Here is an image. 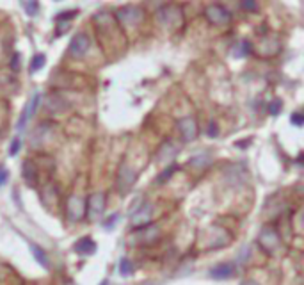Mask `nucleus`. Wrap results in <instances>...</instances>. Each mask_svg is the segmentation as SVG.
<instances>
[{
  "mask_svg": "<svg viewBox=\"0 0 304 285\" xmlns=\"http://www.w3.org/2000/svg\"><path fill=\"white\" fill-rule=\"evenodd\" d=\"M68 107L66 100L59 95V93H52V95L46 98V109L52 111V113H61Z\"/></svg>",
  "mask_w": 304,
  "mask_h": 285,
  "instance_id": "17",
  "label": "nucleus"
},
{
  "mask_svg": "<svg viewBox=\"0 0 304 285\" xmlns=\"http://www.w3.org/2000/svg\"><path fill=\"white\" fill-rule=\"evenodd\" d=\"M281 107H283L281 100H274V102L270 103V107H269V113L272 114V116H278V114L281 113Z\"/></svg>",
  "mask_w": 304,
  "mask_h": 285,
  "instance_id": "27",
  "label": "nucleus"
},
{
  "mask_svg": "<svg viewBox=\"0 0 304 285\" xmlns=\"http://www.w3.org/2000/svg\"><path fill=\"white\" fill-rule=\"evenodd\" d=\"M45 63H46V56H45V54H36V56L32 57V61H31V71H32V73L39 71L43 66H45Z\"/></svg>",
  "mask_w": 304,
  "mask_h": 285,
  "instance_id": "21",
  "label": "nucleus"
},
{
  "mask_svg": "<svg viewBox=\"0 0 304 285\" xmlns=\"http://www.w3.org/2000/svg\"><path fill=\"white\" fill-rule=\"evenodd\" d=\"M157 21L168 29H176L178 25H182V21H183L182 9L176 6L160 7V9L157 11Z\"/></svg>",
  "mask_w": 304,
  "mask_h": 285,
  "instance_id": "1",
  "label": "nucleus"
},
{
  "mask_svg": "<svg viewBox=\"0 0 304 285\" xmlns=\"http://www.w3.org/2000/svg\"><path fill=\"white\" fill-rule=\"evenodd\" d=\"M301 223H302V226H304V212H302V216H301Z\"/></svg>",
  "mask_w": 304,
  "mask_h": 285,
  "instance_id": "36",
  "label": "nucleus"
},
{
  "mask_svg": "<svg viewBox=\"0 0 304 285\" xmlns=\"http://www.w3.org/2000/svg\"><path fill=\"white\" fill-rule=\"evenodd\" d=\"M135 178H137L135 171H133L128 164L123 162L118 169V176H116V189H118V193L121 194V196L128 194L130 189H132V186L135 184Z\"/></svg>",
  "mask_w": 304,
  "mask_h": 285,
  "instance_id": "2",
  "label": "nucleus"
},
{
  "mask_svg": "<svg viewBox=\"0 0 304 285\" xmlns=\"http://www.w3.org/2000/svg\"><path fill=\"white\" fill-rule=\"evenodd\" d=\"M116 20L123 25H137L144 20V11L137 6H125L116 11Z\"/></svg>",
  "mask_w": 304,
  "mask_h": 285,
  "instance_id": "4",
  "label": "nucleus"
},
{
  "mask_svg": "<svg viewBox=\"0 0 304 285\" xmlns=\"http://www.w3.org/2000/svg\"><path fill=\"white\" fill-rule=\"evenodd\" d=\"M206 132H208L210 138H217V136H219V131H217V125L213 123V121H210V123H208V131H206Z\"/></svg>",
  "mask_w": 304,
  "mask_h": 285,
  "instance_id": "30",
  "label": "nucleus"
},
{
  "mask_svg": "<svg viewBox=\"0 0 304 285\" xmlns=\"http://www.w3.org/2000/svg\"><path fill=\"white\" fill-rule=\"evenodd\" d=\"M249 52H251V43H249V41H240L233 48V56L235 57H244V56H247Z\"/></svg>",
  "mask_w": 304,
  "mask_h": 285,
  "instance_id": "22",
  "label": "nucleus"
},
{
  "mask_svg": "<svg viewBox=\"0 0 304 285\" xmlns=\"http://www.w3.org/2000/svg\"><path fill=\"white\" fill-rule=\"evenodd\" d=\"M23 9L29 16H36L39 11V4L38 0H23Z\"/></svg>",
  "mask_w": 304,
  "mask_h": 285,
  "instance_id": "23",
  "label": "nucleus"
},
{
  "mask_svg": "<svg viewBox=\"0 0 304 285\" xmlns=\"http://www.w3.org/2000/svg\"><path fill=\"white\" fill-rule=\"evenodd\" d=\"M258 244L265 253H274L280 246V234L272 226H265L258 236Z\"/></svg>",
  "mask_w": 304,
  "mask_h": 285,
  "instance_id": "5",
  "label": "nucleus"
},
{
  "mask_svg": "<svg viewBox=\"0 0 304 285\" xmlns=\"http://www.w3.org/2000/svg\"><path fill=\"white\" fill-rule=\"evenodd\" d=\"M235 269H237V266L233 262H220L210 269V276L213 280H228L235 275Z\"/></svg>",
  "mask_w": 304,
  "mask_h": 285,
  "instance_id": "13",
  "label": "nucleus"
},
{
  "mask_svg": "<svg viewBox=\"0 0 304 285\" xmlns=\"http://www.w3.org/2000/svg\"><path fill=\"white\" fill-rule=\"evenodd\" d=\"M205 155H198V157H194L192 161L189 162V164H192V166H203V164H208L210 162V159H203Z\"/></svg>",
  "mask_w": 304,
  "mask_h": 285,
  "instance_id": "28",
  "label": "nucleus"
},
{
  "mask_svg": "<svg viewBox=\"0 0 304 285\" xmlns=\"http://www.w3.org/2000/svg\"><path fill=\"white\" fill-rule=\"evenodd\" d=\"M151 218H153V205L148 203V201H144V203H141L139 207L132 212V219H130V223H132V226L137 230V228H143V226L150 225Z\"/></svg>",
  "mask_w": 304,
  "mask_h": 285,
  "instance_id": "6",
  "label": "nucleus"
},
{
  "mask_svg": "<svg viewBox=\"0 0 304 285\" xmlns=\"http://www.w3.org/2000/svg\"><path fill=\"white\" fill-rule=\"evenodd\" d=\"M18 151H20V139H13V143H11L9 146V155H16Z\"/></svg>",
  "mask_w": 304,
  "mask_h": 285,
  "instance_id": "29",
  "label": "nucleus"
},
{
  "mask_svg": "<svg viewBox=\"0 0 304 285\" xmlns=\"http://www.w3.org/2000/svg\"><path fill=\"white\" fill-rule=\"evenodd\" d=\"M77 16V11H64V13H59L56 16V25H57V38L64 34L68 29L71 27V18Z\"/></svg>",
  "mask_w": 304,
  "mask_h": 285,
  "instance_id": "14",
  "label": "nucleus"
},
{
  "mask_svg": "<svg viewBox=\"0 0 304 285\" xmlns=\"http://www.w3.org/2000/svg\"><path fill=\"white\" fill-rule=\"evenodd\" d=\"M176 153H178V146L173 141H165L158 150V161H171Z\"/></svg>",
  "mask_w": 304,
  "mask_h": 285,
  "instance_id": "18",
  "label": "nucleus"
},
{
  "mask_svg": "<svg viewBox=\"0 0 304 285\" xmlns=\"http://www.w3.org/2000/svg\"><path fill=\"white\" fill-rule=\"evenodd\" d=\"M7 176H9V173H7V169L4 168V166H0V186H4V184L7 182Z\"/></svg>",
  "mask_w": 304,
  "mask_h": 285,
  "instance_id": "33",
  "label": "nucleus"
},
{
  "mask_svg": "<svg viewBox=\"0 0 304 285\" xmlns=\"http://www.w3.org/2000/svg\"><path fill=\"white\" fill-rule=\"evenodd\" d=\"M176 169H178V166H176V164L168 166V168H165L164 171L160 173V176H158V178H157V182H158V184H164V182H168V180L171 178L173 175H175V171H176Z\"/></svg>",
  "mask_w": 304,
  "mask_h": 285,
  "instance_id": "24",
  "label": "nucleus"
},
{
  "mask_svg": "<svg viewBox=\"0 0 304 285\" xmlns=\"http://www.w3.org/2000/svg\"><path fill=\"white\" fill-rule=\"evenodd\" d=\"M57 196H59V193H57V187L53 186V184H46V186H43L41 200H43V203H45L46 207H48V201L57 203Z\"/></svg>",
  "mask_w": 304,
  "mask_h": 285,
  "instance_id": "19",
  "label": "nucleus"
},
{
  "mask_svg": "<svg viewBox=\"0 0 304 285\" xmlns=\"http://www.w3.org/2000/svg\"><path fill=\"white\" fill-rule=\"evenodd\" d=\"M100 285H108V282H107V280H103V282H101Z\"/></svg>",
  "mask_w": 304,
  "mask_h": 285,
  "instance_id": "37",
  "label": "nucleus"
},
{
  "mask_svg": "<svg viewBox=\"0 0 304 285\" xmlns=\"http://www.w3.org/2000/svg\"><path fill=\"white\" fill-rule=\"evenodd\" d=\"M242 9L249 11V13H256L258 11V2L256 0H240Z\"/></svg>",
  "mask_w": 304,
  "mask_h": 285,
  "instance_id": "26",
  "label": "nucleus"
},
{
  "mask_svg": "<svg viewBox=\"0 0 304 285\" xmlns=\"http://www.w3.org/2000/svg\"><path fill=\"white\" fill-rule=\"evenodd\" d=\"M66 214L71 223H77L86 218V200L77 194L68 198L66 201Z\"/></svg>",
  "mask_w": 304,
  "mask_h": 285,
  "instance_id": "7",
  "label": "nucleus"
},
{
  "mask_svg": "<svg viewBox=\"0 0 304 285\" xmlns=\"http://www.w3.org/2000/svg\"><path fill=\"white\" fill-rule=\"evenodd\" d=\"M292 123L294 125H304V114L302 113H295L292 116Z\"/></svg>",
  "mask_w": 304,
  "mask_h": 285,
  "instance_id": "32",
  "label": "nucleus"
},
{
  "mask_svg": "<svg viewBox=\"0 0 304 285\" xmlns=\"http://www.w3.org/2000/svg\"><path fill=\"white\" fill-rule=\"evenodd\" d=\"M118 219H119V216H118V214H114V216H112V218H108L107 221H105V228H110V226H114V223L118 221Z\"/></svg>",
  "mask_w": 304,
  "mask_h": 285,
  "instance_id": "34",
  "label": "nucleus"
},
{
  "mask_svg": "<svg viewBox=\"0 0 304 285\" xmlns=\"http://www.w3.org/2000/svg\"><path fill=\"white\" fill-rule=\"evenodd\" d=\"M21 169H23V180L27 182V186L29 187L38 186V182H39V168H38V164H36L32 159H27V161H23Z\"/></svg>",
  "mask_w": 304,
  "mask_h": 285,
  "instance_id": "12",
  "label": "nucleus"
},
{
  "mask_svg": "<svg viewBox=\"0 0 304 285\" xmlns=\"http://www.w3.org/2000/svg\"><path fill=\"white\" fill-rule=\"evenodd\" d=\"M89 46H91V39H89L88 34H84V32H78V34L73 36V39L70 41V46H68V50H70V56L71 57H84L86 54H88Z\"/></svg>",
  "mask_w": 304,
  "mask_h": 285,
  "instance_id": "8",
  "label": "nucleus"
},
{
  "mask_svg": "<svg viewBox=\"0 0 304 285\" xmlns=\"http://www.w3.org/2000/svg\"><path fill=\"white\" fill-rule=\"evenodd\" d=\"M105 205H107V201H105L103 193L89 194L88 200H86V218H88L89 221H96L105 212Z\"/></svg>",
  "mask_w": 304,
  "mask_h": 285,
  "instance_id": "3",
  "label": "nucleus"
},
{
  "mask_svg": "<svg viewBox=\"0 0 304 285\" xmlns=\"http://www.w3.org/2000/svg\"><path fill=\"white\" fill-rule=\"evenodd\" d=\"M205 18L213 25H226L231 21V14L223 6H217V4L205 7Z\"/></svg>",
  "mask_w": 304,
  "mask_h": 285,
  "instance_id": "9",
  "label": "nucleus"
},
{
  "mask_svg": "<svg viewBox=\"0 0 304 285\" xmlns=\"http://www.w3.org/2000/svg\"><path fill=\"white\" fill-rule=\"evenodd\" d=\"M158 237V226L157 225H148L143 226V228H137L135 230V239L139 243H155V239Z\"/></svg>",
  "mask_w": 304,
  "mask_h": 285,
  "instance_id": "15",
  "label": "nucleus"
},
{
  "mask_svg": "<svg viewBox=\"0 0 304 285\" xmlns=\"http://www.w3.org/2000/svg\"><path fill=\"white\" fill-rule=\"evenodd\" d=\"M39 102H41V95H39V93H34V95L31 96V100L25 103L23 111H21V114H20V120H18V125H16L18 131H21V128L32 120V116H34L36 111H38V107H39Z\"/></svg>",
  "mask_w": 304,
  "mask_h": 285,
  "instance_id": "10",
  "label": "nucleus"
},
{
  "mask_svg": "<svg viewBox=\"0 0 304 285\" xmlns=\"http://www.w3.org/2000/svg\"><path fill=\"white\" fill-rule=\"evenodd\" d=\"M240 285H260V283L256 282V280H244V282H242Z\"/></svg>",
  "mask_w": 304,
  "mask_h": 285,
  "instance_id": "35",
  "label": "nucleus"
},
{
  "mask_svg": "<svg viewBox=\"0 0 304 285\" xmlns=\"http://www.w3.org/2000/svg\"><path fill=\"white\" fill-rule=\"evenodd\" d=\"M176 127H178L180 134H182L183 141L189 143V141H194V139L198 138V123L194 118H182V120L176 121Z\"/></svg>",
  "mask_w": 304,
  "mask_h": 285,
  "instance_id": "11",
  "label": "nucleus"
},
{
  "mask_svg": "<svg viewBox=\"0 0 304 285\" xmlns=\"http://www.w3.org/2000/svg\"><path fill=\"white\" fill-rule=\"evenodd\" d=\"M75 251L80 255H93L96 251V243L91 237H82L75 243Z\"/></svg>",
  "mask_w": 304,
  "mask_h": 285,
  "instance_id": "16",
  "label": "nucleus"
},
{
  "mask_svg": "<svg viewBox=\"0 0 304 285\" xmlns=\"http://www.w3.org/2000/svg\"><path fill=\"white\" fill-rule=\"evenodd\" d=\"M119 273H121V276H130L133 273V264L128 258H121L119 261Z\"/></svg>",
  "mask_w": 304,
  "mask_h": 285,
  "instance_id": "25",
  "label": "nucleus"
},
{
  "mask_svg": "<svg viewBox=\"0 0 304 285\" xmlns=\"http://www.w3.org/2000/svg\"><path fill=\"white\" fill-rule=\"evenodd\" d=\"M11 68H13V71L20 70V54H14L13 56V59H11Z\"/></svg>",
  "mask_w": 304,
  "mask_h": 285,
  "instance_id": "31",
  "label": "nucleus"
},
{
  "mask_svg": "<svg viewBox=\"0 0 304 285\" xmlns=\"http://www.w3.org/2000/svg\"><path fill=\"white\" fill-rule=\"evenodd\" d=\"M29 248H31V251H32V255H34L36 261H38L43 268H48V258H46L45 250H41V248H39L38 244H34V243H29Z\"/></svg>",
  "mask_w": 304,
  "mask_h": 285,
  "instance_id": "20",
  "label": "nucleus"
}]
</instances>
